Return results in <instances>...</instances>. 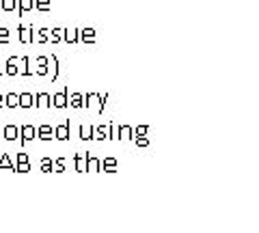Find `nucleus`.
Segmentation results:
<instances>
[{
  "mask_svg": "<svg viewBox=\"0 0 259 233\" xmlns=\"http://www.w3.org/2000/svg\"><path fill=\"white\" fill-rule=\"evenodd\" d=\"M7 136H9V138H13V136H15V130H13V127H7Z\"/></svg>",
  "mask_w": 259,
  "mask_h": 233,
  "instance_id": "f03ea898",
  "label": "nucleus"
},
{
  "mask_svg": "<svg viewBox=\"0 0 259 233\" xmlns=\"http://www.w3.org/2000/svg\"><path fill=\"white\" fill-rule=\"evenodd\" d=\"M63 104H65V98H63V95H59V98H56V106H63Z\"/></svg>",
  "mask_w": 259,
  "mask_h": 233,
  "instance_id": "f257e3e1",
  "label": "nucleus"
},
{
  "mask_svg": "<svg viewBox=\"0 0 259 233\" xmlns=\"http://www.w3.org/2000/svg\"><path fill=\"white\" fill-rule=\"evenodd\" d=\"M30 3H32V0H22V7H24V9H30Z\"/></svg>",
  "mask_w": 259,
  "mask_h": 233,
  "instance_id": "7ed1b4c3",
  "label": "nucleus"
},
{
  "mask_svg": "<svg viewBox=\"0 0 259 233\" xmlns=\"http://www.w3.org/2000/svg\"><path fill=\"white\" fill-rule=\"evenodd\" d=\"M59 136H63V138L67 136V130H65V125H63V130H59Z\"/></svg>",
  "mask_w": 259,
  "mask_h": 233,
  "instance_id": "39448f33",
  "label": "nucleus"
},
{
  "mask_svg": "<svg viewBox=\"0 0 259 233\" xmlns=\"http://www.w3.org/2000/svg\"><path fill=\"white\" fill-rule=\"evenodd\" d=\"M13 7V0H5V9H11Z\"/></svg>",
  "mask_w": 259,
  "mask_h": 233,
  "instance_id": "20e7f679",
  "label": "nucleus"
}]
</instances>
